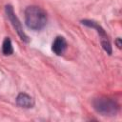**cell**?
<instances>
[{"label": "cell", "mask_w": 122, "mask_h": 122, "mask_svg": "<svg viewBox=\"0 0 122 122\" xmlns=\"http://www.w3.org/2000/svg\"><path fill=\"white\" fill-rule=\"evenodd\" d=\"M26 26L31 30H41L48 22L46 11L37 6H29L24 11Z\"/></svg>", "instance_id": "1"}, {"label": "cell", "mask_w": 122, "mask_h": 122, "mask_svg": "<svg viewBox=\"0 0 122 122\" xmlns=\"http://www.w3.org/2000/svg\"><path fill=\"white\" fill-rule=\"evenodd\" d=\"M92 107L94 111L106 116H113L119 112V104L112 98L106 96H99L92 100Z\"/></svg>", "instance_id": "2"}, {"label": "cell", "mask_w": 122, "mask_h": 122, "mask_svg": "<svg viewBox=\"0 0 122 122\" xmlns=\"http://www.w3.org/2000/svg\"><path fill=\"white\" fill-rule=\"evenodd\" d=\"M81 24L88 27V28H91V29H94L99 36V39H100V44L103 48V50L108 53V54H112V45H111V42H110V39H109V36L106 32V30L95 21L93 20H90V19H84V20H81Z\"/></svg>", "instance_id": "3"}, {"label": "cell", "mask_w": 122, "mask_h": 122, "mask_svg": "<svg viewBox=\"0 0 122 122\" xmlns=\"http://www.w3.org/2000/svg\"><path fill=\"white\" fill-rule=\"evenodd\" d=\"M5 12L7 14V17L9 18L11 26L13 27V29L15 30V31L17 32L18 36L20 37V39L25 42V43H29L30 42V38L29 36L26 34V32L24 31L23 30V27H22V24L20 22V20L18 19V17L16 16L14 10H13V8L11 5H7L5 7Z\"/></svg>", "instance_id": "4"}, {"label": "cell", "mask_w": 122, "mask_h": 122, "mask_svg": "<svg viewBox=\"0 0 122 122\" xmlns=\"http://www.w3.org/2000/svg\"><path fill=\"white\" fill-rule=\"evenodd\" d=\"M68 48V43L65 39V37L63 36H56L52 42V45H51V51L54 54L60 56V55H63L64 52L66 51Z\"/></svg>", "instance_id": "5"}, {"label": "cell", "mask_w": 122, "mask_h": 122, "mask_svg": "<svg viewBox=\"0 0 122 122\" xmlns=\"http://www.w3.org/2000/svg\"><path fill=\"white\" fill-rule=\"evenodd\" d=\"M15 101H16L17 106H19L20 108H24V109H30L35 104L34 99L30 95L25 92H20L16 96Z\"/></svg>", "instance_id": "6"}, {"label": "cell", "mask_w": 122, "mask_h": 122, "mask_svg": "<svg viewBox=\"0 0 122 122\" xmlns=\"http://www.w3.org/2000/svg\"><path fill=\"white\" fill-rule=\"evenodd\" d=\"M2 53L4 55H11L13 53V47L10 37H5L2 43Z\"/></svg>", "instance_id": "7"}, {"label": "cell", "mask_w": 122, "mask_h": 122, "mask_svg": "<svg viewBox=\"0 0 122 122\" xmlns=\"http://www.w3.org/2000/svg\"><path fill=\"white\" fill-rule=\"evenodd\" d=\"M115 44H116V46H117L118 49H121V39L119 37L115 40Z\"/></svg>", "instance_id": "8"}]
</instances>
